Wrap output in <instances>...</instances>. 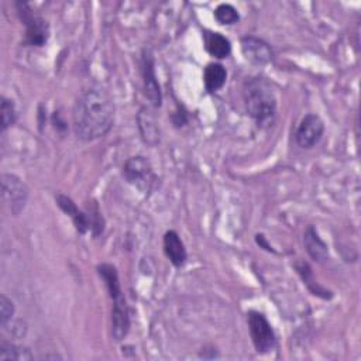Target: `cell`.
<instances>
[{"label":"cell","instance_id":"6","mask_svg":"<svg viewBox=\"0 0 361 361\" xmlns=\"http://www.w3.org/2000/svg\"><path fill=\"white\" fill-rule=\"evenodd\" d=\"M123 174L129 184L134 185L136 188L144 192L150 191L155 181V175L150 161L141 155L132 157L127 159L123 167Z\"/></svg>","mask_w":361,"mask_h":361},{"label":"cell","instance_id":"13","mask_svg":"<svg viewBox=\"0 0 361 361\" xmlns=\"http://www.w3.org/2000/svg\"><path fill=\"white\" fill-rule=\"evenodd\" d=\"M303 243L308 254L317 263H324L329 257V250L326 243L319 237L313 226H309L303 234Z\"/></svg>","mask_w":361,"mask_h":361},{"label":"cell","instance_id":"20","mask_svg":"<svg viewBox=\"0 0 361 361\" xmlns=\"http://www.w3.org/2000/svg\"><path fill=\"white\" fill-rule=\"evenodd\" d=\"M215 19L220 23V24H226V26H231L238 23L240 20V15L237 12V9L229 3H222L216 8L215 10Z\"/></svg>","mask_w":361,"mask_h":361},{"label":"cell","instance_id":"17","mask_svg":"<svg viewBox=\"0 0 361 361\" xmlns=\"http://www.w3.org/2000/svg\"><path fill=\"white\" fill-rule=\"evenodd\" d=\"M98 272H99V275L105 281V284L107 287V291H109V295H110L112 301L118 298L120 295H123L122 288H120V283H118V274H117V270H116L114 265H112V264H100L98 267Z\"/></svg>","mask_w":361,"mask_h":361},{"label":"cell","instance_id":"22","mask_svg":"<svg viewBox=\"0 0 361 361\" xmlns=\"http://www.w3.org/2000/svg\"><path fill=\"white\" fill-rule=\"evenodd\" d=\"M13 315H15L13 302L6 295H2L0 297V326L3 329L8 328V325L12 322Z\"/></svg>","mask_w":361,"mask_h":361},{"label":"cell","instance_id":"14","mask_svg":"<svg viewBox=\"0 0 361 361\" xmlns=\"http://www.w3.org/2000/svg\"><path fill=\"white\" fill-rule=\"evenodd\" d=\"M204 42H205L206 51L215 58L223 60V58H227L231 53L230 42L220 33L205 31L204 33Z\"/></svg>","mask_w":361,"mask_h":361},{"label":"cell","instance_id":"2","mask_svg":"<svg viewBox=\"0 0 361 361\" xmlns=\"http://www.w3.org/2000/svg\"><path fill=\"white\" fill-rule=\"evenodd\" d=\"M243 100L247 113L258 126H268L276 114V98L265 78H250L243 85Z\"/></svg>","mask_w":361,"mask_h":361},{"label":"cell","instance_id":"7","mask_svg":"<svg viewBox=\"0 0 361 361\" xmlns=\"http://www.w3.org/2000/svg\"><path fill=\"white\" fill-rule=\"evenodd\" d=\"M141 75L144 82V94L154 107H159L163 102L161 88H159L158 79L155 75L154 57L150 50H144L141 55Z\"/></svg>","mask_w":361,"mask_h":361},{"label":"cell","instance_id":"11","mask_svg":"<svg viewBox=\"0 0 361 361\" xmlns=\"http://www.w3.org/2000/svg\"><path fill=\"white\" fill-rule=\"evenodd\" d=\"M164 253L175 267H182L186 261V250L179 234L170 230L164 234Z\"/></svg>","mask_w":361,"mask_h":361},{"label":"cell","instance_id":"3","mask_svg":"<svg viewBox=\"0 0 361 361\" xmlns=\"http://www.w3.org/2000/svg\"><path fill=\"white\" fill-rule=\"evenodd\" d=\"M19 16L26 27V43L33 47H43L49 42L50 26L42 17L33 12L27 3H17Z\"/></svg>","mask_w":361,"mask_h":361},{"label":"cell","instance_id":"18","mask_svg":"<svg viewBox=\"0 0 361 361\" xmlns=\"http://www.w3.org/2000/svg\"><path fill=\"white\" fill-rule=\"evenodd\" d=\"M21 361L33 360V354L26 347H19L5 340L0 342V361Z\"/></svg>","mask_w":361,"mask_h":361},{"label":"cell","instance_id":"19","mask_svg":"<svg viewBox=\"0 0 361 361\" xmlns=\"http://www.w3.org/2000/svg\"><path fill=\"white\" fill-rule=\"evenodd\" d=\"M297 270H298L299 275L302 276L305 285L313 292V295L322 297V298H325V299H328V298L332 297V295H329V294H331L329 291H326L325 288H322V287H320V285L316 283L315 278H313V272H312V270H310V267H309L308 263H298V264H297Z\"/></svg>","mask_w":361,"mask_h":361},{"label":"cell","instance_id":"15","mask_svg":"<svg viewBox=\"0 0 361 361\" xmlns=\"http://www.w3.org/2000/svg\"><path fill=\"white\" fill-rule=\"evenodd\" d=\"M139 127L141 132V137L147 144L155 146L159 141V129L157 125V120L146 109H143L139 114Z\"/></svg>","mask_w":361,"mask_h":361},{"label":"cell","instance_id":"12","mask_svg":"<svg viewBox=\"0 0 361 361\" xmlns=\"http://www.w3.org/2000/svg\"><path fill=\"white\" fill-rule=\"evenodd\" d=\"M57 204L68 216H71V219L79 233L85 234L89 230V222H88L87 212L79 211L71 197L60 193V195H57Z\"/></svg>","mask_w":361,"mask_h":361},{"label":"cell","instance_id":"9","mask_svg":"<svg viewBox=\"0 0 361 361\" xmlns=\"http://www.w3.org/2000/svg\"><path fill=\"white\" fill-rule=\"evenodd\" d=\"M130 331V312L126 298L120 295L113 299L112 309V335L116 342H122Z\"/></svg>","mask_w":361,"mask_h":361},{"label":"cell","instance_id":"5","mask_svg":"<svg viewBox=\"0 0 361 361\" xmlns=\"http://www.w3.org/2000/svg\"><path fill=\"white\" fill-rule=\"evenodd\" d=\"M2 197H3V204L9 208L12 215L17 216L27 205L28 188L19 177L13 174H3Z\"/></svg>","mask_w":361,"mask_h":361},{"label":"cell","instance_id":"4","mask_svg":"<svg viewBox=\"0 0 361 361\" xmlns=\"http://www.w3.org/2000/svg\"><path fill=\"white\" fill-rule=\"evenodd\" d=\"M247 320H249L252 340L256 350L260 354H267L272 351L276 346V336L267 317L260 312L252 310L249 313Z\"/></svg>","mask_w":361,"mask_h":361},{"label":"cell","instance_id":"16","mask_svg":"<svg viewBox=\"0 0 361 361\" xmlns=\"http://www.w3.org/2000/svg\"><path fill=\"white\" fill-rule=\"evenodd\" d=\"M226 78H227V72L222 64H216V62L209 64L205 68V75H204L206 91L213 94L222 89L226 84Z\"/></svg>","mask_w":361,"mask_h":361},{"label":"cell","instance_id":"10","mask_svg":"<svg viewBox=\"0 0 361 361\" xmlns=\"http://www.w3.org/2000/svg\"><path fill=\"white\" fill-rule=\"evenodd\" d=\"M242 51L245 58L257 67H263L272 60L270 46L256 37H245L242 39Z\"/></svg>","mask_w":361,"mask_h":361},{"label":"cell","instance_id":"21","mask_svg":"<svg viewBox=\"0 0 361 361\" xmlns=\"http://www.w3.org/2000/svg\"><path fill=\"white\" fill-rule=\"evenodd\" d=\"M0 112H2V132L9 129L15 125L17 118V112L13 100L8 98H2V106H0Z\"/></svg>","mask_w":361,"mask_h":361},{"label":"cell","instance_id":"1","mask_svg":"<svg viewBox=\"0 0 361 361\" xmlns=\"http://www.w3.org/2000/svg\"><path fill=\"white\" fill-rule=\"evenodd\" d=\"M114 102L103 87L87 88L78 96L72 110L75 136L82 141L105 137L114 125Z\"/></svg>","mask_w":361,"mask_h":361},{"label":"cell","instance_id":"8","mask_svg":"<svg viewBox=\"0 0 361 361\" xmlns=\"http://www.w3.org/2000/svg\"><path fill=\"white\" fill-rule=\"evenodd\" d=\"M325 133V123L320 116L309 113L306 114L298 126L297 130V143L301 148H312L315 147Z\"/></svg>","mask_w":361,"mask_h":361}]
</instances>
